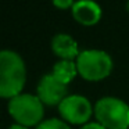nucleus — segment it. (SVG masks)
I'll list each match as a JSON object with an SVG mask.
<instances>
[{
    "instance_id": "11",
    "label": "nucleus",
    "mask_w": 129,
    "mask_h": 129,
    "mask_svg": "<svg viewBox=\"0 0 129 129\" xmlns=\"http://www.w3.org/2000/svg\"><path fill=\"white\" fill-rule=\"evenodd\" d=\"M74 3H75V2H72V0H56L53 4L56 7H58V9L65 10V9H72Z\"/></svg>"
},
{
    "instance_id": "14",
    "label": "nucleus",
    "mask_w": 129,
    "mask_h": 129,
    "mask_svg": "<svg viewBox=\"0 0 129 129\" xmlns=\"http://www.w3.org/2000/svg\"><path fill=\"white\" fill-rule=\"evenodd\" d=\"M126 10L129 11V3H126Z\"/></svg>"
},
{
    "instance_id": "7",
    "label": "nucleus",
    "mask_w": 129,
    "mask_h": 129,
    "mask_svg": "<svg viewBox=\"0 0 129 129\" xmlns=\"http://www.w3.org/2000/svg\"><path fill=\"white\" fill-rule=\"evenodd\" d=\"M72 17L82 25H94L101 18V9L97 3L89 2V0H82V2H75L71 9Z\"/></svg>"
},
{
    "instance_id": "9",
    "label": "nucleus",
    "mask_w": 129,
    "mask_h": 129,
    "mask_svg": "<svg viewBox=\"0 0 129 129\" xmlns=\"http://www.w3.org/2000/svg\"><path fill=\"white\" fill-rule=\"evenodd\" d=\"M51 74H53L61 83L68 85L70 82L74 81V78H75L76 74H78L76 62L75 61H68V60H60L58 62L54 64Z\"/></svg>"
},
{
    "instance_id": "2",
    "label": "nucleus",
    "mask_w": 129,
    "mask_h": 129,
    "mask_svg": "<svg viewBox=\"0 0 129 129\" xmlns=\"http://www.w3.org/2000/svg\"><path fill=\"white\" fill-rule=\"evenodd\" d=\"M45 104L40 99L31 93H21L9 100V112L13 119L22 126H35L42 122Z\"/></svg>"
},
{
    "instance_id": "4",
    "label": "nucleus",
    "mask_w": 129,
    "mask_h": 129,
    "mask_svg": "<svg viewBox=\"0 0 129 129\" xmlns=\"http://www.w3.org/2000/svg\"><path fill=\"white\" fill-rule=\"evenodd\" d=\"M78 74L90 82L103 81L111 74L112 60L103 50H83L76 58Z\"/></svg>"
},
{
    "instance_id": "13",
    "label": "nucleus",
    "mask_w": 129,
    "mask_h": 129,
    "mask_svg": "<svg viewBox=\"0 0 129 129\" xmlns=\"http://www.w3.org/2000/svg\"><path fill=\"white\" fill-rule=\"evenodd\" d=\"M9 129H28L26 126H22V125H18V123H14V125H11Z\"/></svg>"
},
{
    "instance_id": "3",
    "label": "nucleus",
    "mask_w": 129,
    "mask_h": 129,
    "mask_svg": "<svg viewBox=\"0 0 129 129\" xmlns=\"http://www.w3.org/2000/svg\"><path fill=\"white\" fill-rule=\"evenodd\" d=\"M94 117L106 129H129V106L121 99L107 96L97 100Z\"/></svg>"
},
{
    "instance_id": "8",
    "label": "nucleus",
    "mask_w": 129,
    "mask_h": 129,
    "mask_svg": "<svg viewBox=\"0 0 129 129\" xmlns=\"http://www.w3.org/2000/svg\"><path fill=\"white\" fill-rule=\"evenodd\" d=\"M51 50L60 60H68L74 61V58H78L79 50L78 43L74 38H71L67 34H57L51 40Z\"/></svg>"
},
{
    "instance_id": "10",
    "label": "nucleus",
    "mask_w": 129,
    "mask_h": 129,
    "mask_svg": "<svg viewBox=\"0 0 129 129\" xmlns=\"http://www.w3.org/2000/svg\"><path fill=\"white\" fill-rule=\"evenodd\" d=\"M36 129H71V126L65 122L64 119H58V118H50V119H45L36 126Z\"/></svg>"
},
{
    "instance_id": "1",
    "label": "nucleus",
    "mask_w": 129,
    "mask_h": 129,
    "mask_svg": "<svg viewBox=\"0 0 129 129\" xmlns=\"http://www.w3.org/2000/svg\"><path fill=\"white\" fill-rule=\"evenodd\" d=\"M26 82L22 57L13 50H0V97L13 99L21 94Z\"/></svg>"
},
{
    "instance_id": "12",
    "label": "nucleus",
    "mask_w": 129,
    "mask_h": 129,
    "mask_svg": "<svg viewBox=\"0 0 129 129\" xmlns=\"http://www.w3.org/2000/svg\"><path fill=\"white\" fill-rule=\"evenodd\" d=\"M81 129H106L103 125H100L99 122H89L86 125H83Z\"/></svg>"
},
{
    "instance_id": "6",
    "label": "nucleus",
    "mask_w": 129,
    "mask_h": 129,
    "mask_svg": "<svg viewBox=\"0 0 129 129\" xmlns=\"http://www.w3.org/2000/svg\"><path fill=\"white\" fill-rule=\"evenodd\" d=\"M38 97L46 106H60L67 97V85L61 83L53 74H46L42 76L36 87Z\"/></svg>"
},
{
    "instance_id": "5",
    "label": "nucleus",
    "mask_w": 129,
    "mask_h": 129,
    "mask_svg": "<svg viewBox=\"0 0 129 129\" xmlns=\"http://www.w3.org/2000/svg\"><path fill=\"white\" fill-rule=\"evenodd\" d=\"M58 111L61 118L67 123L74 125H86L89 123L90 117L94 112L92 103L85 96L81 94H71L67 96L61 104L58 106Z\"/></svg>"
}]
</instances>
